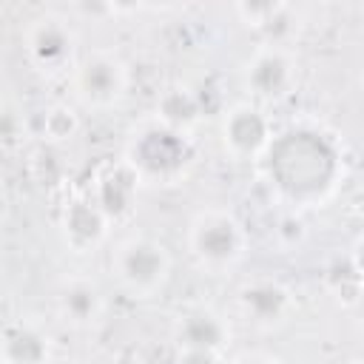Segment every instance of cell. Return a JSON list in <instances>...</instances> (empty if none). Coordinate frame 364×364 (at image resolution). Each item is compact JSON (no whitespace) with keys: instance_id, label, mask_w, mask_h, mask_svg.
I'll return each instance as SVG.
<instances>
[{"instance_id":"cb8c5ba5","label":"cell","mask_w":364,"mask_h":364,"mask_svg":"<svg viewBox=\"0 0 364 364\" xmlns=\"http://www.w3.org/2000/svg\"><path fill=\"white\" fill-rule=\"evenodd\" d=\"M347 364H361V358H358V355H353V358H350Z\"/></svg>"},{"instance_id":"7402d4cb","label":"cell","mask_w":364,"mask_h":364,"mask_svg":"<svg viewBox=\"0 0 364 364\" xmlns=\"http://www.w3.org/2000/svg\"><path fill=\"white\" fill-rule=\"evenodd\" d=\"M117 364H145V358H142V355H136V353H125V355H119V358H117Z\"/></svg>"},{"instance_id":"52a82bcc","label":"cell","mask_w":364,"mask_h":364,"mask_svg":"<svg viewBox=\"0 0 364 364\" xmlns=\"http://www.w3.org/2000/svg\"><path fill=\"white\" fill-rule=\"evenodd\" d=\"M299 82V60L287 46L262 43L242 65V88L247 91V102L267 105L293 94Z\"/></svg>"},{"instance_id":"8992f818","label":"cell","mask_w":364,"mask_h":364,"mask_svg":"<svg viewBox=\"0 0 364 364\" xmlns=\"http://www.w3.org/2000/svg\"><path fill=\"white\" fill-rule=\"evenodd\" d=\"M23 54L34 74L46 80L68 77L77 63V31L60 11L37 14L23 31Z\"/></svg>"},{"instance_id":"6da1fadb","label":"cell","mask_w":364,"mask_h":364,"mask_svg":"<svg viewBox=\"0 0 364 364\" xmlns=\"http://www.w3.org/2000/svg\"><path fill=\"white\" fill-rule=\"evenodd\" d=\"M259 162H264L270 185L290 208L321 205L341 176V151L333 136L304 125L273 134Z\"/></svg>"},{"instance_id":"9a60e30c","label":"cell","mask_w":364,"mask_h":364,"mask_svg":"<svg viewBox=\"0 0 364 364\" xmlns=\"http://www.w3.org/2000/svg\"><path fill=\"white\" fill-rule=\"evenodd\" d=\"M154 119L179 134H191L202 119V100L188 85H171L159 94L154 105Z\"/></svg>"},{"instance_id":"277c9868","label":"cell","mask_w":364,"mask_h":364,"mask_svg":"<svg viewBox=\"0 0 364 364\" xmlns=\"http://www.w3.org/2000/svg\"><path fill=\"white\" fill-rule=\"evenodd\" d=\"M108 270L131 299H156L171 282L173 256L165 242L145 233H128L111 245Z\"/></svg>"},{"instance_id":"e0dca14e","label":"cell","mask_w":364,"mask_h":364,"mask_svg":"<svg viewBox=\"0 0 364 364\" xmlns=\"http://www.w3.org/2000/svg\"><path fill=\"white\" fill-rule=\"evenodd\" d=\"M236 17L247 26V28H256L262 31L267 40L264 43H273V28L282 26V17L290 14L293 9L287 3H276V0H267V3H236L233 6Z\"/></svg>"},{"instance_id":"d6986e66","label":"cell","mask_w":364,"mask_h":364,"mask_svg":"<svg viewBox=\"0 0 364 364\" xmlns=\"http://www.w3.org/2000/svg\"><path fill=\"white\" fill-rule=\"evenodd\" d=\"M31 136V122L14 105H0V148L14 151Z\"/></svg>"},{"instance_id":"5bb4252c","label":"cell","mask_w":364,"mask_h":364,"mask_svg":"<svg viewBox=\"0 0 364 364\" xmlns=\"http://www.w3.org/2000/svg\"><path fill=\"white\" fill-rule=\"evenodd\" d=\"M51 355L48 333L31 321H14L0 336V364H51Z\"/></svg>"},{"instance_id":"ba28073f","label":"cell","mask_w":364,"mask_h":364,"mask_svg":"<svg viewBox=\"0 0 364 364\" xmlns=\"http://www.w3.org/2000/svg\"><path fill=\"white\" fill-rule=\"evenodd\" d=\"M273 139V122L256 102H233L219 119L222 151L236 162H259Z\"/></svg>"},{"instance_id":"7a4b0ae2","label":"cell","mask_w":364,"mask_h":364,"mask_svg":"<svg viewBox=\"0 0 364 364\" xmlns=\"http://www.w3.org/2000/svg\"><path fill=\"white\" fill-rule=\"evenodd\" d=\"M193 156L196 151L191 134H179L151 117L131 131L122 162L136 173L142 185H173L191 171Z\"/></svg>"},{"instance_id":"2e32d148","label":"cell","mask_w":364,"mask_h":364,"mask_svg":"<svg viewBox=\"0 0 364 364\" xmlns=\"http://www.w3.org/2000/svg\"><path fill=\"white\" fill-rule=\"evenodd\" d=\"M31 122V134L46 142H68L80 131V114L68 102H48Z\"/></svg>"},{"instance_id":"7c38bea8","label":"cell","mask_w":364,"mask_h":364,"mask_svg":"<svg viewBox=\"0 0 364 364\" xmlns=\"http://www.w3.org/2000/svg\"><path fill=\"white\" fill-rule=\"evenodd\" d=\"M173 338L179 350H208L225 355V350L230 347V324L213 307L199 304L179 313L173 324Z\"/></svg>"},{"instance_id":"3957f363","label":"cell","mask_w":364,"mask_h":364,"mask_svg":"<svg viewBox=\"0 0 364 364\" xmlns=\"http://www.w3.org/2000/svg\"><path fill=\"white\" fill-rule=\"evenodd\" d=\"M188 253L208 276L236 270L247 256V228L228 208H202L188 222Z\"/></svg>"},{"instance_id":"ffe728a7","label":"cell","mask_w":364,"mask_h":364,"mask_svg":"<svg viewBox=\"0 0 364 364\" xmlns=\"http://www.w3.org/2000/svg\"><path fill=\"white\" fill-rule=\"evenodd\" d=\"M173 364H225V355L208 353V350H179L176 347Z\"/></svg>"},{"instance_id":"30bf717a","label":"cell","mask_w":364,"mask_h":364,"mask_svg":"<svg viewBox=\"0 0 364 364\" xmlns=\"http://www.w3.org/2000/svg\"><path fill=\"white\" fill-rule=\"evenodd\" d=\"M54 310L71 330H94L102 324L108 299L97 279L82 273H68L54 290Z\"/></svg>"},{"instance_id":"5b68a950","label":"cell","mask_w":364,"mask_h":364,"mask_svg":"<svg viewBox=\"0 0 364 364\" xmlns=\"http://www.w3.org/2000/svg\"><path fill=\"white\" fill-rule=\"evenodd\" d=\"M71 97L85 111H111L122 105L131 88L128 63L111 48H94L77 57L68 74Z\"/></svg>"},{"instance_id":"8fae6325","label":"cell","mask_w":364,"mask_h":364,"mask_svg":"<svg viewBox=\"0 0 364 364\" xmlns=\"http://www.w3.org/2000/svg\"><path fill=\"white\" fill-rule=\"evenodd\" d=\"M60 239L71 253H94L105 245L111 222L94 205L91 196H74L60 210Z\"/></svg>"},{"instance_id":"603a6c76","label":"cell","mask_w":364,"mask_h":364,"mask_svg":"<svg viewBox=\"0 0 364 364\" xmlns=\"http://www.w3.org/2000/svg\"><path fill=\"white\" fill-rule=\"evenodd\" d=\"M3 199H6V179H3V173H0V205H3Z\"/></svg>"},{"instance_id":"44dd1931","label":"cell","mask_w":364,"mask_h":364,"mask_svg":"<svg viewBox=\"0 0 364 364\" xmlns=\"http://www.w3.org/2000/svg\"><path fill=\"white\" fill-rule=\"evenodd\" d=\"M225 364H282V361L262 350H245V353H236L233 358H228Z\"/></svg>"},{"instance_id":"4fadbf2b","label":"cell","mask_w":364,"mask_h":364,"mask_svg":"<svg viewBox=\"0 0 364 364\" xmlns=\"http://www.w3.org/2000/svg\"><path fill=\"white\" fill-rule=\"evenodd\" d=\"M139 185H142V182L136 179V173L119 159V162L105 165V168L97 173L94 191H91L88 196H91L94 205L105 213V219L114 225V222H122V219L131 216Z\"/></svg>"},{"instance_id":"ac0fdd59","label":"cell","mask_w":364,"mask_h":364,"mask_svg":"<svg viewBox=\"0 0 364 364\" xmlns=\"http://www.w3.org/2000/svg\"><path fill=\"white\" fill-rule=\"evenodd\" d=\"M327 287L333 290L336 299H341L344 304H355L358 301V290H361V273H358V262L350 264V270H341V259H333L324 276Z\"/></svg>"},{"instance_id":"9c48e42d","label":"cell","mask_w":364,"mask_h":364,"mask_svg":"<svg viewBox=\"0 0 364 364\" xmlns=\"http://www.w3.org/2000/svg\"><path fill=\"white\" fill-rule=\"evenodd\" d=\"M236 307L253 327L276 330L290 321V316L296 310V296L284 282H279L273 276H256L239 287Z\"/></svg>"}]
</instances>
